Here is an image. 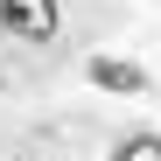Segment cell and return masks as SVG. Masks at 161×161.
Returning <instances> with one entry per match:
<instances>
[{
  "mask_svg": "<svg viewBox=\"0 0 161 161\" xmlns=\"http://www.w3.org/2000/svg\"><path fill=\"white\" fill-rule=\"evenodd\" d=\"M0 28L21 35V42H56L63 7H56V0H0Z\"/></svg>",
  "mask_w": 161,
  "mask_h": 161,
  "instance_id": "cell-1",
  "label": "cell"
},
{
  "mask_svg": "<svg viewBox=\"0 0 161 161\" xmlns=\"http://www.w3.org/2000/svg\"><path fill=\"white\" fill-rule=\"evenodd\" d=\"M112 161H161V133H119Z\"/></svg>",
  "mask_w": 161,
  "mask_h": 161,
  "instance_id": "cell-3",
  "label": "cell"
},
{
  "mask_svg": "<svg viewBox=\"0 0 161 161\" xmlns=\"http://www.w3.org/2000/svg\"><path fill=\"white\" fill-rule=\"evenodd\" d=\"M84 77H91L98 91H112V98H140V91L154 84L140 63H126V56H105V49H98V56H84Z\"/></svg>",
  "mask_w": 161,
  "mask_h": 161,
  "instance_id": "cell-2",
  "label": "cell"
}]
</instances>
